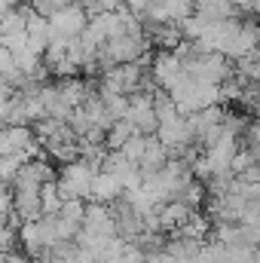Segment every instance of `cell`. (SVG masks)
Segmentation results:
<instances>
[{
    "mask_svg": "<svg viewBox=\"0 0 260 263\" xmlns=\"http://www.w3.org/2000/svg\"><path fill=\"white\" fill-rule=\"evenodd\" d=\"M104 165L101 162H92V159H77V162H67L59 172V190L65 202L70 199H80V202H89L92 199V187H95V178Z\"/></svg>",
    "mask_w": 260,
    "mask_h": 263,
    "instance_id": "cell-1",
    "label": "cell"
},
{
    "mask_svg": "<svg viewBox=\"0 0 260 263\" xmlns=\"http://www.w3.org/2000/svg\"><path fill=\"white\" fill-rule=\"evenodd\" d=\"M49 22H52V40H80L86 34V28H89L92 15L77 3H67Z\"/></svg>",
    "mask_w": 260,
    "mask_h": 263,
    "instance_id": "cell-2",
    "label": "cell"
},
{
    "mask_svg": "<svg viewBox=\"0 0 260 263\" xmlns=\"http://www.w3.org/2000/svg\"><path fill=\"white\" fill-rule=\"evenodd\" d=\"M129 120L138 135H156L159 129V117H156V107H153V92H141V95H132V107H129Z\"/></svg>",
    "mask_w": 260,
    "mask_h": 263,
    "instance_id": "cell-3",
    "label": "cell"
},
{
    "mask_svg": "<svg viewBox=\"0 0 260 263\" xmlns=\"http://www.w3.org/2000/svg\"><path fill=\"white\" fill-rule=\"evenodd\" d=\"M126 196V187L107 172V168H101L98 172V178H95V187H92V199L89 202H98V205H114V202H120V199Z\"/></svg>",
    "mask_w": 260,
    "mask_h": 263,
    "instance_id": "cell-4",
    "label": "cell"
},
{
    "mask_svg": "<svg viewBox=\"0 0 260 263\" xmlns=\"http://www.w3.org/2000/svg\"><path fill=\"white\" fill-rule=\"evenodd\" d=\"M196 211L187 205V202H181V199H175V202H165V205H159V227H162V233H178L190 217H193Z\"/></svg>",
    "mask_w": 260,
    "mask_h": 263,
    "instance_id": "cell-5",
    "label": "cell"
},
{
    "mask_svg": "<svg viewBox=\"0 0 260 263\" xmlns=\"http://www.w3.org/2000/svg\"><path fill=\"white\" fill-rule=\"evenodd\" d=\"M135 135H138V132H135V126H132L129 120H120V123H114V126H110V132H107V150H110V153L123 150V147L129 144Z\"/></svg>",
    "mask_w": 260,
    "mask_h": 263,
    "instance_id": "cell-6",
    "label": "cell"
},
{
    "mask_svg": "<svg viewBox=\"0 0 260 263\" xmlns=\"http://www.w3.org/2000/svg\"><path fill=\"white\" fill-rule=\"evenodd\" d=\"M205 193H208V187H205L202 181H196V178H193V181H190V187L181 193V202H187V205L196 211V205H202V202H205Z\"/></svg>",
    "mask_w": 260,
    "mask_h": 263,
    "instance_id": "cell-7",
    "label": "cell"
},
{
    "mask_svg": "<svg viewBox=\"0 0 260 263\" xmlns=\"http://www.w3.org/2000/svg\"><path fill=\"white\" fill-rule=\"evenodd\" d=\"M147 3H150V0H123V9H129L132 15L141 18V15L147 12Z\"/></svg>",
    "mask_w": 260,
    "mask_h": 263,
    "instance_id": "cell-8",
    "label": "cell"
}]
</instances>
